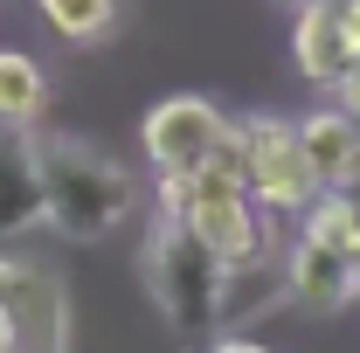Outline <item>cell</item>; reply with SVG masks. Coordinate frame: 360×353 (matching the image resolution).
I'll list each match as a JSON object with an SVG mask.
<instances>
[{"mask_svg":"<svg viewBox=\"0 0 360 353\" xmlns=\"http://www.w3.org/2000/svg\"><path fill=\"white\" fill-rule=\"evenodd\" d=\"M35 167H42V222L56 236L97 243V236L132 222V208H139L132 174L111 153H97L90 139H63V132L35 139Z\"/></svg>","mask_w":360,"mask_h":353,"instance_id":"obj_1","label":"cell"},{"mask_svg":"<svg viewBox=\"0 0 360 353\" xmlns=\"http://www.w3.org/2000/svg\"><path fill=\"white\" fill-rule=\"evenodd\" d=\"M146 291L153 305L167 312L180 340H208L229 319V264H215L174 215L153 222V243H146Z\"/></svg>","mask_w":360,"mask_h":353,"instance_id":"obj_2","label":"cell"},{"mask_svg":"<svg viewBox=\"0 0 360 353\" xmlns=\"http://www.w3.org/2000/svg\"><path fill=\"white\" fill-rule=\"evenodd\" d=\"M222 132H229V111L215 97H201V90H174V97H160L146 111L139 139H146V160L160 174V208H174V194L215 160Z\"/></svg>","mask_w":360,"mask_h":353,"instance_id":"obj_3","label":"cell"},{"mask_svg":"<svg viewBox=\"0 0 360 353\" xmlns=\"http://www.w3.org/2000/svg\"><path fill=\"white\" fill-rule=\"evenodd\" d=\"M167 215H174L215 264H229V270H250V264H264V257H270V222H264V208H257L243 187H222V180L194 174L174 194Z\"/></svg>","mask_w":360,"mask_h":353,"instance_id":"obj_4","label":"cell"},{"mask_svg":"<svg viewBox=\"0 0 360 353\" xmlns=\"http://www.w3.org/2000/svg\"><path fill=\"white\" fill-rule=\"evenodd\" d=\"M243 139H250V201L264 215H305L319 201V174L298 146V118H243Z\"/></svg>","mask_w":360,"mask_h":353,"instance_id":"obj_5","label":"cell"},{"mask_svg":"<svg viewBox=\"0 0 360 353\" xmlns=\"http://www.w3.org/2000/svg\"><path fill=\"white\" fill-rule=\"evenodd\" d=\"M298 146L319 174V194H354L360 180V125L340 111V104H312L298 118Z\"/></svg>","mask_w":360,"mask_h":353,"instance_id":"obj_6","label":"cell"},{"mask_svg":"<svg viewBox=\"0 0 360 353\" xmlns=\"http://www.w3.org/2000/svg\"><path fill=\"white\" fill-rule=\"evenodd\" d=\"M0 305L14 312V326H21V347H35V353H63V298H56V284H49L35 264H21V257H0Z\"/></svg>","mask_w":360,"mask_h":353,"instance_id":"obj_7","label":"cell"},{"mask_svg":"<svg viewBox=\"0 0 360 353\" xmlns=\"http://www.w3.org/2000/svg\"><path fill=\"white\" fill-rule=\"evenodd\" d=\"M284 291H291L298 312L326 319V312H340V305L360 298V264L319 250V243H291V257H284Z\"/></svg>","mask_w":360,"mask_h":353,"instance_id":"obj_8","label":"cell"},{"mask_svg":"<svg viewBox=\"0 0 360 353\" xmlns=\"http://www.w3.org/2000/svg\"><path fill=\"white\" fill-rule=\"evenodd\" d=\"M291 63H298V77H305V84H326V90L360 63V49L347 42V21H340V7H333V0L298 7V21H291Z\"/></svg>","mask_w":360,"mask_h":353,"instance_id":"obj_9","label":"cell"},{"mask_svg":"<svg viewBox=\"0 0 360 353\" xmlns=\"http://www.w3.org/2000/svg\"><path fill=\"white\" fill-rule=\"evenodd\" d=\"M42 222V167H35V132L0 125V236H28Z\"/></svg>","mask_w":360,"mask_h":353,"instance_id":"obj_10","label":"cell"},{"mask_svg":"<svg viewBox=\"0 0 360 353\" xmlns=\"http://www.w3.org/2000/svg\"><path fill=\"white\" fill-rule=\"evenodd\" d=\"M49 111V70L28 49H0V125H35Z\"/></svg>","mask_w":360,"mask_h":353,"instance_id":"obj_11","label":"cell"},{"mask_svg":"<svg viewBox=\"0 0 360 353\" xmlns=\"http://www.w3.org/2000/svg\"><path fill=\"white\" fill-rule=\"evenodd\" d=\"M298 222H305L298 243H319V250H333V257L360 264V201H354V194H319Z\"/></svg>","mask_w":360,"mask_h":353,"instance_id":"obj_12","label":"cell"},{"mask_svg":"<svg viewBox=\"0 0 360 353\" xmlns=\"http://www.w3.org/2000/svg\"><path fill=\"white\" fill-rule=\"evenodd\" d=\"M63 42H104L118 28V0H35Z\"/></svg>","mask_w":360,"mask_h":353,"instance_id":"obj_13","label":"cell"},{"mask_svg":"<svg viewBox=\"0 0 360 353\" xmlns=\"http://www.w3.org/2000/svg\"><path fill=\"white\" fill-rule=\"evenodd\" d=\"M333 104H340V111H347V118L360 125V63L347 70V77H340V84H333Z\"/></svg>","mask_w":360,"mask_h":353,"instance_id":"obj_14","label":"cell"},{"mask_svg":"<svg viewBox=\"0 0 360 353\" xmlns=\"http://www.w3.org/2000/svg\"><path fill=\"white\" fill-rule=\"evenodd\" d=\"M208 353H277V347H257V340H243V333H229V340H215Z\"/></svg>","mask_w":360,"mask_h":353,"instance_id":"obj_15","label":"cell"},{"mask_svg":"<svg viewBox=\"0 0 360 353\" xmlns=\"http://www.w3.org/2000/svg\"><path fill=\"white\" fill-rule=\"evenodd\" d=\"M333 7H340V21H347V42L360 49V0H333Z\"/></svg>","mask_w":360,"mask_h":353,"instance_id":"obj_16","label":"cell"},{"mask_svg":"<svg viewBox=\"0 0 360 353\" xmlns=\"http://www.w3.org/2000/svg\"><path fill=\"white\" fill-rule=\"evenodd\" d=\"M14 347H21V326H14V312L0 305V353H14Z\"/></svg>","mask_w":360,"mask_h":353,"instance_id":"obj_17","label":"cell"},{"mask_svg":"<svg viewBox=\"0 0 360 353\" xmlns=\"http://www.w3.org/2000/svg\"><path fill=\"white\" fill-rule=\"evenodd\" d=\"M291 7H319V0H291Z\"/></svg>","mask_w":360,"mask_h":353,"instance_id":"obj_18","label":"cell"},{"mask_svg":"<svg viewBox=\"0 0 360 353\" xmlns=\"http://www.w3.org/2000/svg\"><path fill=\"white\" fill-rule=\"evenodd\" d=\"M14 353H35V347H14Z\"/></svg>","mask_w":360,"mask_h":353,"instance_id":"obj_19","label":"cell"}]
</instances>
